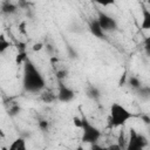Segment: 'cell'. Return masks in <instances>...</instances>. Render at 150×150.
Wrapping results in <instances>:
<instances>
[{
	"label": "cell",
	"mask_w": 150,
	"mask_h": 150,
	"mask_svg": "<svg viewBox=\"0 0 150 150\" xmlns=\"http://www.w3.org/2000/svg\"><path fill=\"white\" fill-rule=\"evenodd\" d=\"M22 87L26 91L32 94L41 93L42 90H45V87H46L45 77L29 59L23 63Z\"/></svg>",
	"instance_id": "6da1fadb"
},
{
	"label": "cell",
	"mask_w": 150,
	"mask_h": 150,
	"mask_svg": "<svg viewBox=\"0 0 150 150\" xmlns=\"http://www.w3.org/2000/svg\"><path fill=\"white\" fill-rule=\"evenodd\" d=\"M135 115L127 109L124 105L115 102L109 108V117H108V125L109 128H118L127 124L129 120H131Z\"/></svg>",
	"instance_id": "7a4b0ae2"
},
{
	"label": "cell",
	"mask_w": 150,
	"mask_h": 150,
	"mask_svg": "<svg viewBox=\"0 0 150 150\" xmlns=\"http://www.w3.org/2000/svg\"><path fill=\"white\" fill-rule=\"evenodd\" d=\"M82 123H81V130H82V136H81V141L82 143H87V144H95L98 143L102 132L101 130L95 127L84 115L81 116Z\"/></svg>",
	"instance_id": "3957f363"
},
{
	"label": "cell",
	"mask_w": 150,
	"mask_h": 150,
	"mask_svg": "<svg viewBox=\"0 0 150 150\" xmlns=\"http://www.w3.org/2000/svg\"><path fill=\"white\" fill-rule=\"evenodd\" d=\"M148 145V139L144 135L136 132L134 129L130 130V136L125 145V150H144Z\"/></svg>",
	"instance_id": "277c9868"
},
{
	"label": "cell",
	"mask_w": 150,
	"mask_h": 150,
	"mask_svg": "<svg viewBox=\"0 0 150 150\" xmlns=\"http://www.w3.org/2000/svg\"><path fill=\"white\" fill-rule=\"evenodd\" d=\"M96 19H97L101 28L104 30L105 34L117 29V22L111 15H109L104 12H98V15H97Z\"/></svg>",
	"instance_id": "5b68a950"
},
{
	"label": "cell",
	"mask_w": 150,
	"mask_h": 150,
	"mask_svg": "<svg viewBox=\"0 0 150 150\" xmlns=\"http://www.w3.org/2000/svg\"><path fill=\"white\" fill-rule=\"evenodd\" d=\"M56 95H57V101L63 102V103H67V102H70V101L74 100L75 91L70 87H68L67 84H64L62 81H59Z\"/></svg>",
	"instance_id": "8992f818"
},
{
	"label": "cell",
	"mask_w": 150,
	"mask_h": 150,
	"mask_svg": "<svg viewBox=\"0 0 150 150\" xmlns=\"http://www.w3.org/2000/svg\"><path fill=\"white\" fill-rule=\"evenodd\" d=\"M89 29H90V33L96 36L97 39H104L105 38V33L104 30L101 28L97 19H93L90 22H89Z\"/></svg>",
	"instance_id": "52a82bcc"
},
{
	"label": "cell",
	"mask_w": 150,
	"mask_h": 150,
	"mask_svg": "<svg viewBox=\"0 0 150 150\" xmlns=\"http://www.w3.org/2000/svg\"><path fill=\"white\" fill-rule=\"evenodd\" d=\"M141 28L143 30H150V9L142 6V22Z\"/></svg>",
	"instance_id": "ba28073f"
},
{
	"label": "cell",
	"mask_w": 150,
	"mask_h": 150,
	"mask_svg": "<svg viewBox=\"0 0 150 150\" xmlns=\"http://www.w3.org/2000/svg\"><path fill=\"white\" fill-rule=\"evenodd\" d=\"M8 150H27V142L22 137H18L8 146Z\"/></svg>",
	"instance_id": "9c48e42d"
},
{
	"label": "cell",
	"mask_w": 150,
	"mask_h": 150,
	"mask_svg": "<svg viewBox=\"0 0 150 150\" xmlns=\"http://www.w3.org/2000/svg\"><path fill=\"white\" fill-rule=\"evenodd\" d=\"M41 98H42V101H45L47 103H50V102H54V101L57 100V95H56V91L47 89V90H42Z\"/></svg>",
	"instance_id": "30bf717a"
},
{
	"label": "cell",
	"mask_w": 150,
	"mask_h": 150,
	"mask_svg": "<svg viewBox=\"0 0 150 150\" xmlns=\"http://www.w3.org/2000/svg\"><path fill=\"white\" fill-rule=\"evenodd\" d=\"M9 47H11L9 41H8L4 35H1V36H0V53L4 54Z\"/></svg>",
	"instance_id": "8fae6325"
},
{
	"label": "cell",
	"mask_w": 150,
	"mask_h": 150,
	"mask_svg": "<svg viewBox=\"0 0 150 150\" xmlns=\"http://www.w3.org/2000/svg\"><path fill=\"white\" fill-rule=\"evenodd\" d=\"M87 94H88V96H89L90 98H93V100H97V98L100 97V91H98V89L95 88V87H90V88L88 89Z\"/></svg>",
	"instance_id": "7c38bea8"
},
{
	"label": "cell",
	"mask_w": 150,
	"mask_h": 150,
	"mask_svg": "<svg viewBox=\"0 0 150 150\" xmlns=\"http://www.w3.org/2000/svg\"><path fill=\"white\" fill-rule=\"evenodd\" d=\"M129 84H130L132 88H135V89H139V88H141V82H139V80H138L136 76L129 77Z\"/></svg>",
	"instance_id": "4fadbf2b"
},
{
	"label": "cell",
	"mask_w": 150,
	"mask_h": 150,
	"mask_svg": "<svg viewBox=\"0 0 150 150\" xmlns=\"http://www.w3.org/2000/svg\"><path fill=\"white\" fill-rule=\"evenodd\" d=\"M2 12H5V13H13V12H15V6H13L12 4H6V6L2 7Z\"/></svg>",
	"instance_id": "5bb4252c"
},
{
	"label": "cell",
	"mask_w": 150,
	"mask_h": 150,
	"mask_svg": "<svg viewBox=\"0 0 150 150\" xmlns=\"http://www.w3.org/2000/svg\"><path fill=\"white\" fill-rule=\"evenodd\" d=\"M89 150H107V146H102L101 144L95 143V144H90V149Z\"/></svg>",
	"instance_id": "9a60e30c"
},
{
	"label": "cell",
	"mask_w": 150,
	"mask_h": 150,
	"mask_svg": "<svg viewBox=\"0 0 150 150\" xmlns=\"http://www.w3.org/2000/svg\"><path fill=\"white\" fill-rule=\"evenodd\" d=\"M107 150H122V146L118 143H116V144H111V145L107 146Z\"/></svg>",
	"instance_id": "2e32d148"
},
{
	"label": "cell",
	"mask_w": 150,
	"mask_h": 150,
	"mask_svg": "<svg viewBox=\"0 0 150 150\" xmlns=\"http://www.w3.org/2000/svg\"><path fill=\"white\" fill-rule=\"evenodd\" d=\"M73 122H74V125L75 127H77V128H81V123H82V120H81V117H74L73 118Z\"/></svg>",
	"instance_id": "e0dca14e"
},
{
	"label": "cell",
	"mask_w": 150,
	"mask_h": 150,
	"mask_svg": "<svg viewBox=\"0 0 150 150\" xmlns=\"http://www.w3.org/2000/svg\"><path fill=\"white\" fill-rule=\"evenodd\" d=\"M42 43L41 42H39V43H34V46H33V50L34 52H39V50H41L42 49Z\"/></svg>",
	"instance_id": "ac0fdd59"
},
{
	"label": "cell",
	"mask_w": 150,
	"mask_h": 150,
	"mask_svg": "<svg viewBox=\"0 0 150 150\" xmlns=\"http://www.w3.org/2000/svg\"><path fill=\"white\" fill-rule=\"evenodd\" d=\"M39 125H40V128L43 129V130H47V129H48V122H47V121H40Z\"/></svg>",
	"instance_id": "d6986e66"
},
{
	"label": "cell",
	"mask_w": 150,
	"mask_h": 150,
	"mask_svg": "<svg viewBox=\"0 0 150 150\" xmlns=\"http://www.w3.org/2000/svg\"><path fill=\"white\" fill-rule=\"evenodd\" d=\"M144 49H145V53H146L148 55H150V42H145Z\"/></svg>",
	"instance_id": "ffe728a7"
},
{
	"label": "cell",
	"mask_w": 150,
	"mask_h": 150,
	"mask_svg": "<svg viewBox=\"0 0 150 150\" xmlns=\"http://www.w3.org/2000/svg\"><path fill=\"white\" fill-rule=\"evenodd\" d=\"M75 150H86V149H84V146H83V145L81 144V145H79V146H77V148H76Z\"/></svg>",
	"instance_id": "44dd1931"
},
{
	"label": "cell",
	"mask_w": 150,
	"mask_h": 150,
	"mask_svg": "<svg viewBox=\"0 0 150 150\" xmlns=\"http://www.w3.org/2000/svg\"><path fill=\"white\" fill-rule=\"evenodd\" d=\"M1 150H8V148H6V146H2V148H1Z\"/></svg>",
	"instance_id": "7402d4cb"
}]
</instances>
